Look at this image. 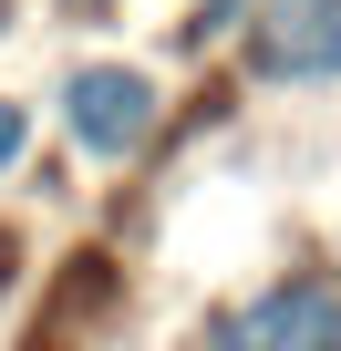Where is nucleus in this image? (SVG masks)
<instances>
[{"mask_svg":"<svg viewBox=\"0 0 341 351\" xmlns=\"http://www.w3.org/2000/svg\"><path fill=\"white\" fill-rule=\"evenodd\" d=\"M238 73L269 93L341 83V0H248L238 11Z\"/></svg>","mask_w":341,"mask_h":351,"instance_id":"obj_2","label":"nucleus"},{"mask_svg":"<svg viewBox=\"0 0 341 351\" xmlns=\"http://www.w3.org/2000/svg\"><path fill=\"white\" fill-rule=\"evenodd\" d=\"M207 351H341V279L331 269H290V279L228 300L207 320Z\"/></svg>","mask_w":341,"mask_h":351,"instance_id":"obj_3","label":"nucleus"},{"mask_svg":"<svg viewBox=\"0 0 341 351\" xmlns=\"http://www.w3.org/2000/svg\"><path fill=\"white\" fill-rule=\"evenodd\" d=\"M0 32H11V0H0Z\"/></svg>","mask_w":341,"mask_h":351,"instance_id":"obj_5","label":"nucleus"},{"mask_svg":"<svg viewBox=\"0 0 341 351\" xmlns=\"http://www.w3.org/2000/svg\"><path fill=\"white\" fill-rule=\"evenodd\" d=\"M165 124V83L145 62H73L62 73V134L83 165H134Z\"/></svg>","mask_w":341,"mask_h":351,"instance_id":"obj_1","label":"nucleus"},{"mask_svg":"<svg viewBox=\"0 0 341 351\" xmlns=\"http://www.w3.org/2000/svg\"><path fill=\"white\" fill-rule=\"evenodd\" d=\"M32 155V104H11V93H0V176H11Z\"/></svg>","mask_w":341,"mask_h":351,"instance_id":"obj_4","label":"nucleus"}]
</instances>
